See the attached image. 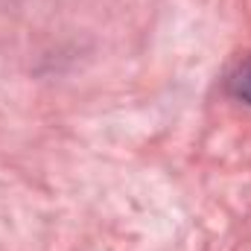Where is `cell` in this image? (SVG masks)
Masks as SVG:
<instances>
[{"mask_svg":"<svg viewBox=\"0 0 251 251\" xmlns=\"http://www.w3.org/2000/svg\"><path fill=\"white\" fill-rule=\"evenodd\" d=\"M228 88H231V94H234L237 100H243V102L251 105V59L240 62V67H237V70L231 73V79H228Z\"/></svg>","mask_w":251,"mask_h":251,"instance_id":"1","label":"cell"}]
</instances>
